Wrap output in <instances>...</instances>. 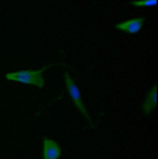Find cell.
I'll return each mask as SVG.
<instances>
[{
	"label": "cell",
	"instance_id": "6da1fadb",
	"mask_svg": "<svg viewBox=\"0 0 158 159\" xmlns=\"http://www.w3.org/2000/svg\"><path fill=\"white\" fill-rule=\"evenodd\" d=\"M44 68H38V70H21L15 72H9L5 75V78L9 81H15L19 84H26V85H34L38 89H42L46 84L44 78L42 76Z\"/></svg>",
	"mask_w": 158,
	"mask_h": 159
},
{
	"label": "cell",
	"instance_id": "7a4b0ae2",
	"mask_svg": "<svg viewBox=\"0 0 158 159\" xmlns=\"http://www.w3.org/2000/svg\"><path fill=\"white\" fill-rule=\"evenodd\" d=\"M63 78H65V82H66V87H67V90H68V93H70V97H71V100H72V104L75 105V107L80 111L87 120L91 123L92 120H91V117H90V115H89V112H87V110H86V107H85V105H84V102H82V100H81V93H80V90H78V87H77V85L75 84V81H73V78L70 76V73H65L63 75Z\"/></svg>",
	"mask_w": 158,
	"mask_h": 159
},
{
	"label": "cell",
	"instance_id": "3957f363",
	"mask_svg": "<svg viewBox=\"0 0 158 159\" xmlns=\"http://www.w3.org/2000/svg\"><path fill=\"white\" fill-rule=\"evenodd\" d=\"M61 155L62 149L57 142L44 136L42 140V159H60Z\"/></svg>",
	"mask_w": 158,
	"mask_h": 159
},
{
	"label": "cell",
	"instance_id": "277c9868",
	"mask_svg": "<svg viewBox=\"0 0 158 159\" xmlns=\"http://www.w3.org/2000/svg\"><path fill=\"white\" fill-rule=\"evenodd\" d=\"M144 20H146L144 16H138V18H133V19H129V20H125V22L116 24L114 28L120 30V32H125V33H129V34H135L142 29V25H143Z\"/></svg>",
	"mask_w": 158,
	"mask_h": 159
},
{
	"label": "cell",
	"instance_id": "5b68a950",
	"mask_svg": "<svg viewBox=\"0 0 158 159\" xmlns=\"http://www.w3.org/2000/svg\"><path fill=\"white\" fill-rule=\"evenodd\" d=\"M156 106H157V85H154L152 87L151 92L148 93L146 101L143 102L142 111H143V114H151Z\"/></svg>",
	"mask_w": 158,
	"mask_h": 159
},
{
	"label": "cell",
	"instance_id": "8992f818",
	"mask_svg": "<svg viewBox=\"0 0 158 159\" xmlns=\"http://www.w3.org/2000/svg\"><path fill=\"white\" fill-rule=\"evenodd\" d=\"M133 7H157V0H133Z\"/></svg>",
	"mask_w": 158,
	"mask_h": 159
}]
</instances>
